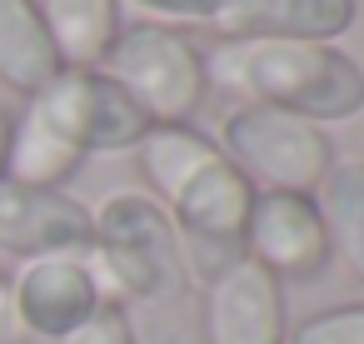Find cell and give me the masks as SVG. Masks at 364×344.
<instances>
[{
	"mask_svg": "<svg viewBox=\"0 0 364 344\" xmlns=\"http://www.w3.org/2000/svg\"><path fill=\"white\" fill-rule=\"evenodd\" d=\"M60 70L65 65L50 45V31L36 11V0H0V85L31 100Z\"/></svg>",
	"mask_w": 364,
	"mask_h": 344,
	"instance_id": "obj_12",
	"label": "cell"
},
{
	"mask_svg": "<svg viewBox=\"0 0 364 344\" xmlns=\"http://www.w3.org/2000/svg\"><path fill=\"white\" fill-rule=\"evenodd\" d=\"M245 254L274 279H314L329 264V235L314 195L259 190L245 220Z\"/></svg>",
	"mask_w": 364,
	"mask_h": 344,
	"instance_id": "obj_7",
	"label": "cell"
},
{
	"mask_svg": "<svg viewBox=\"0 0 364 344\" xmlns=\"http://www.w3.org/2000/svg\"><path fill=\"white\" fill-rule=\"evenodd\" d=\"M21 339H26V324L16 314V289H11L6 274H0V344H21Z\"/></svg>",
	"mask_w": 364,
	"mask_h": 344,
	"instance_id": "obj_19",
	"label": "cell"
},
{
	"mask_svg": "<svg viewBox=\"0 0 364 344\" xmlns=\"http://www.w3.org/2000/svg\"><path fill=\"white\" fill-rule=\"evenodd\" d=\"M284 289L250 254L205 284V339L210 344H284Z\"/></svg>",
	"mask_w": 364,
	"mask_h": 344,
	"instance_id": "obj_9",
	"label": "cell"
},
{
	"mask_svg": "<svg viewBox=\"0 0 364 344\" xmlns=\"http://www.w3.org/2000/svg\"><path fill=\"white\" fill-rule=\"evenodd\" d=\"M11 289H16V314H21L26 334H41V339L70 334L80 319H90L105 304V294L85 264V249L26 259V269L11 279Z\"/></svg>",
	"mask_w": 364,
	"mask_h": 344,
	"instance_id": "obj_10",
	"label": "cell"
},
{
	"mask_svg": "<svg viewBox=\"0 0 364 344\" xmlns=\"http://www.w3.org/2000/svg\"><path fill=\"white\" fill-rule=\"evenodd\" d=\"M80 150L65 145L31 105L21 120H11V145H6V175L16 185H36V190H60L75 170H80Z\"/></svg>",
	"mask_w": 364,
	"mask_h": 344,
	"instance_id": "obj_14",
	"label": "cell"
},
{
	"mask_svg": "<svg viewBox=\"0 0 364 344\" xmlns=\"http://www.w3.org/2000/svg\"><path fill=\"white\" fill-rule=\"evenodd\" d=\"M85 264L105 294V304H170L185 294L190 269H185V244L170 220L150 195L120 190L95 210V235L85 249Z\"/></svg>",
	"mask_w": 364,
	"mask_h": 344,
	"instance_id": "obj_3",
	"label": "cell"
},
{
	"mask_svg": "<svg viewBox=\"0 0 364 344\" xmlns=\"http://www.w3.org/2000/svg\"><path fill=\"white\" fill-rule=\"evenodd\" d=\"M31 110L80 155L130 150L150 130L145 110L105 70H60L41 95H31Z\"/></svg>",
	"mask_w": 364,
	"mask_h": 344,
	"instance_id": "obj_6",
	"label": "cell"
},
{
	"mask_svg": "<svg viewBox=\"0 0 364 344\" xmlns=\"http://www.w3.org/2000/svg\"><path fill=\"white\" fill-rule=\"evenodd\" d=\"M284 344H364V304H339L324 314H309L284 334Z\"/></svg>",
	"mask_w": 364,
	"mask_h": 344,
	"instance_id": "obj_16",
	"label": "cell"
},
{
	"mask_svg": "<svg viewBox=\"0 0 364 344\" xmlns=\"http://www.w3.org/2000/svg\"><path fill=\"white\" fill-rule=\"evenodd\" d=\"M6 145H11V115L0 110V175H6Z\"/></svg>",
	"mask_w": 364,
	"mask_h": 344,
	"instance_id": "obj_20",
	"label": "cell"
},
{
	"mask_svg": "<svg viewBox=\"0 0 364 344\" xmlns=\"http://www.w3.org/2000/svg\"><path fill=\"white\" fill-rule=\"evenodd\" d=\"M65 70H100L120 36V0H36Z\"/></svg>",
	"mask_w": 364,
	"mask_h": 344,
	"instance_id": "obj_13",
	"label": "cell"
},
{
	"mask_svg": "<svg viewBox=\"0 0 364 344\" xmlns=\"http://www.w3.org/2000/svg\"><path fill=\"white\" fill-rule=\"evenodd\" d=\"M100 70L145 110L150 125H185L205 100V55L165 26H120Z\"/></svg>",
	"mask_w": 364,
	"mask_h": 344,
	"instance_id": "obj_4",
	"label": "cell"
},
{
	"mask_svg": "<svg viewBox=\"0 0 364 344\" xmlns=\"http://www.w3.org/2000/svg\"><path fill=\"white\" fill-rule=\"evenodd\" d=\"M135 6H145L155 16H175V21H210L220 0H135Z\"/></svg>",
	"mask_w": 364,
	"mask_h": 344,
	"instance_id": "obj_18",
	"label": "cell"
},
{
	"mask_svg": "<svg viewBox=\"0 0 364 344\" xmlns=\"http://www.w3.org/2000/svg\"><path fill=\"white\" fill-rule=\"evenodd\" d=\"M225 160L264 190H284V195H314L324 185V175L334 170V150L329 135L314 120H299L289 110H269V105H240L225 130Z\"/></svg>",
	"mask_w": 364,
	"mask_h": 344,
	"instance_id": "obj_5",
	"label": "cell"
},
{
	"mask_svg": "<svg viewBox=\"0 0 364 344\" xmlns=\"http://www.w3.org/2000/svg\"><path fill=\"white\" fill-rule=\"evenodd\" d=\"M210 26L225 41H334L354 26V0H220Z\"/></svg>",
	"mask_w": 364,
	"mask_h": 344,
	"instance_id": "obj_11",
	"label": "cell"
},
{
	"mask_svg": "<svg viewBox=\"0 0 364 344\" xmlns=\"http://www.w3.org/2000/svg\"><path fill=\"white\" fill-rule=\"evenodd\" d=\"M140 150V170L155 195L175 210V230L185 244V269L205 284L245 259V220L255 205V185L225 160L215 140L190 125H150Z\"/></svg>",
	"mask_w": 364,
	"mask_h": 344,
	"instance_id": "obj_1",
	"label": "cell"
},
{
	"mask_svg": "<svg viewBox=\"0 0 364 344\" xmlns=\"http://www.w3.org/2000/svg\"><path fill=\"white\" fill-rule=\"evenodd\" d=\"M95 215L65 190H36L0 180V249L41 259V254H80L90 249Z\"/></svg>",
	"mask_w": 364,
	"mask_h": 344,
	"instance_id": "obj_8",
	"label": "cell"
},
{
	"mask_svg": "<svg viewBox=\"0 0 364 344\" xmlns=\"http://www.w3.org/2000/svg\"><path fill=\"white\" fill-rule=\"evenodd\" d=\"M205 75L250 105L289 110L299 120H354L364 110V70L329 41H225Z\"/></svg>",
	"mask_w": 364,
	"mask_h": 344,
	"instance_id": "obj_2",
	"label": "cell"
},
{
	"mask_svg": "<svg viewBox=\"0 0 364 344\" xmlns=\"http://www.w3.org/2000/svg\"><path fill=\"white\" fill-rule=\"evenodd\" d=\"M55 344H135L130 334V319H125V304H100L90 319H80L70 334H60Z\"/></svg>",
	"mask_w": 364,
	"mask_h": 344,
	"instance_id": "obj_17",
	"label": "cell"
},
{
	"mask_svg": "<svg viewBox=\"0 0 364 344\" xmlns=\"http://www.w3.org/2000/svg\"><path fill=\"white\" fill-rule=\"evenodd\" d=\"M319 200V220L329 235V249L349 264V274L364 284V165L344 160L324 175V185L314 190Z\"/></svg>",
	"mask_w": 364,
	"mask_h": 344,
	"instance_id": "obj_15",
	"label": "cell"
}]
</instances>
